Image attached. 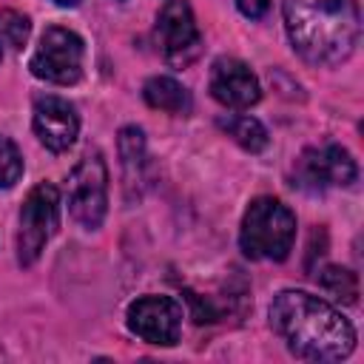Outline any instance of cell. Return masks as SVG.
<instances>
[{
	"mask_svg": "<svg viewBox=\"0 0 364 364\" xmlns=\"http://www.w3.org/2000/svg\"><path fill=\"white\" fill-rule=\"evenodd\" d=\"M82 57L85 43L77 31L63 26H48L28 60L34 77L54 85H74L82 80Z\"/></svg>",
	"mask_w": 364,
	"mask_h": 364,
	"instance_id": "cell-6",
	"label": "cell"
},
{
	"mask_svg": "<svg viewBox=\"0 0 364 364\" xmlns=\"http://www.w3.org/2000/svg\"><path fill=\"white\" fill-rule=\"evenodd\" d=\"M318 284H321L330 296L341 299L344 304H355V301H358V276H355L353 270H347V267L327 264V267L318 273Z\"/></svg>",
	"mask_w": 364,
	"mask_h": 364,
	"instance_id": "cell-15",
	"label": "cell"
},
{
	"mask_svg": "<svg viewBox=\"0 0 364 364\" xmlns=\"http://www.w3.org/2000/svg\"><path fill=\"white\" fill-rule=\"evenodd\" d=\"M34 134L37 139L51 151V154H63L74 145L77 134H80V117L74 111V105L63 97L46 94L34 100V117H31Z\"/></svg>",
	"mask_w": 364,
	"mask_h": 364,
	"instance_id": "cell-11",
	"label": "cell"
},
{
	"mask_svg": "<svg viewBox=\"0 0 364 364\" xmlns=\"http://www.w3.org/2000/svg\"><path fill=\"white\" fill-rule=\"evenodd\" d=\"M236 9L247 17V20H262L270 9V0H236Z\"/></svg>",
	"mask_w": 364,
	"mask_h": 364,
	"instance_id": "cell-18",
	"label": "cell"
},
{
	"mask_svg": "<svg viewBox=\"0 0 364 364\" xmlns=\"http://www.w3.org/2000/svg\"><path fill=\"white\" fill-rule=\"evenodd\" d=\"M270 327L296 358L341 361L355 350V327L324 299L304 290H282L270 301Z\"/></svg>",
	"mask_w": 364,
	"mask_h": 364,
	"instance_id": "cell-1",
	"label": "cell"
},
{
	"mask_svg": "<svg viewBox=\"0 0 364 364\" xmlns=\"http://www.w3.org/2000/svg\"><path fill=\"white\" fill-rule=\"evenodd\" d=\"M358 179V165L353 154L336 142L304 148L293 165V185L310 193H321L327 188H347Z\"/></svg>",
	"mask_w": 364,
	"mask_h": 364,
	"instance_id": "cell-7",
	"label": "cell"
},
{
	"mask_svg": "<svg viewBox=\"0 0 364 364\" xmlns=\"http://www.w3.org/2000/svg\"><path fill=\"white\" fill-rule=\"evenodd\" d=\"M208 88L210 97L216 102H222L225 108H250L262 100V85L256 80V74L236 57H216L210 65V77H208Z\"/></svg>",
	"mask_w": 364,
	"mask_h": 364,
	"instance_id": "cell-10",
	"label": "cell"
},
{
	"mask_svg": "<svg viewBox=\"0 0 364 364\" xmlns=\"http://www.w3.org/2000/svg\"><path fill=\"white\" fill-rule=\"evenodd\" d=\"M282 14L296 54L310 65H338L361 40L355 0H282Z\"/></svg>",
	"mask_w": 364,
	"mask_h": 364,
	"instance_id": "cell-2",
	"label": "cell"
},
{
	"mask_svg": "<svg viewBox=\"0 0 364 364\" xmlns=\"http://www.w3.org/2000/svg\"><path fill=\"white\" fill-rule=\"evenodd\" d=\"M216 125H219L236 145H242V148L250 151V154L264 151L267 142H270L267 128H264L256 117H247V114H222V117L216 119Z\"/></svg>",
	"mask_w": 364,
	"mask_h": 364,
	"instance_id": "cell-14",
	"label": "cell"
},
{
	"mask_svg": "<svg viewBox=\"0 0 364 364\" xmlns=\"http://www.w3.org/2000/svg\"><path fill=\"white\" fill-rule=\"evenodd\" d=\"M296 242V213L273 199L259 196L247 205L239 228V247L250 259L284 262Z\"/></svg>",
	"mask_w": 364,
	"mask_h": 364,
	"instance_id": "cell-3",
	"label": "cell"
},
{
	"mask_svg": "<svg viewBox=\"0 0 364 364\" xmlns=\"http://www.w3.org/2000/svg\"><path fill=\"white\" fill-rule=\"evenodd\" d=\"M0 60H3V51H0Z\"/></svg>",
	"mask_w": 364,
	"mask_h": 364,
	"instance_id": "cell-20",
	"label": "cell"
},
{
	"mask_svg": "<svg viewBox=\"0 0 364 364\" xmlns=\"http://www.w3.org/2000/svg\"><path fill=\"white\" fill-rule=\"evenodd\" d=\"M142 97L151 108L165 111V114H188L191 111V94L188 88L173 80V77H151L142 85Z\"/></svg>",
	"mask_w": 364,
	"mask_h": 364,
	"instance_id": "cell-13",
	"label": "cell"
},
{
	"mask_svg": "<svg viewBox=\"0 0 364 364\" xmlns=\"http://www.w3.org/2000/svg\"><path fill=\"white\" fill-rule=\"evenodd\" d=\"M0 34L6 40V46H11L14 51H20L31 34V23L23 11H14V9H6L0 14Z\"/></svg>",
	"mask_w": 364,
	"mask_h": 364,
	"instance_id": "cell-16",
	"label": "cell"
},
{
	"mask_svg": "<svg viewBox=\"0 0 364 364\" xmlns=\"http://www.w3.org/2000/svg\"><path fill=\"white\" fill-rule=\"evenodd\" d=\"M60 225V191L51 182H40L28 191L20 208V230H17V262L23 267L34 264L46 250L48 239Z\"/></svg>",
	"mask_w": 364,
	"mask_h": 364,
	"instance_id": "cell-5",
	"label": "cell"
},
{
	"mask_svg": "<svg viewBox=\"0 0 364 364\" xmlns=\"http://www.w3.org/2000/svg\"><path fill=\"white\" fill-rule=\"evenodd\" d=\"M54 3H57V6H63V9H74L80 0H54Z\"/></svg>",
	"mask_w": 364,
	"mask_h": 364,
	"instance_id": "cell-19",
	"label": "cell"
},
{
	"mask_svg": "<svg viewBox=\"0 0 364 364\" xmlns=\"http://www.w3.org/2000/svg\"><path fill=\"white\" fill-rule=\"evenodd\" d=\"M156 46L162 57L176 68H185L199 57L202 34L188 0H165L156 14Z\"/></svg>",
	"mask_w": 364,
	"mask_h": 364,
	"instance_id": "cell-8",
	"label": "cell"
},
{
	"mask_svg": "<svg viewBox=\"0 0 364 364\" xmlns=\"http://www.w3.org/2000/svg\"><path fill=\"white\" fill-rule=\"evenodd\" d=\"M68 213L85 230H97L108 213V168L100 151H88L68 173Z\"/></svg>",
	"mask_w": 364,
	"mask_h": 364,
	"instance_id": "cell-4",
	"label": "cell"
},
{
	"mask_svg": "<svg viewBox=\"0 0 364 364\" xmlns=\"http://www.w3.org/2000/svg\"><path fill=\"white\" fill-rule=\"evenodd\" d=\"M119 159H122V176H125V191L134 199V188L139 196V188L145 185V165H148V148H145V134L136 125L119 128L117 136Z\"/></svg>",
	"mask_w": 364,
	"mask_h": 364,
	"instance_id": "cell-12",
	"label": "cell"
},
{
	"mask_svg": "<svg viewBox=\"0 0 364 364\" xmlns=\"http://www.w3.org/2000/svg\"><path fill=\"white\" fill-rule=\"evenodd\" d=\"M128 330L148 344L173 347L182 333V304L171 296H139L128 304L125 313Z\"/></svg>",
	"mask_w": 364,
	"mask_h": 364,
	"instance_id": "cell-9",
	"label": "cell"
},
{
	"mask_svg": "<svg viewBox=\"0 0 364 364\" xmlns=\"http://www.w3.org/2000/svg\"><path fill=\"white\" fill-rule=\"evenodd\" d=\"M20 176H23V154L9 136L0 134V188L17 185Z\"/></svg>",
	"mask_w": 364,
	"mask_h": 364,
	"instance_id": "cell-17",
	"label": "cell"
}]
</instances>
